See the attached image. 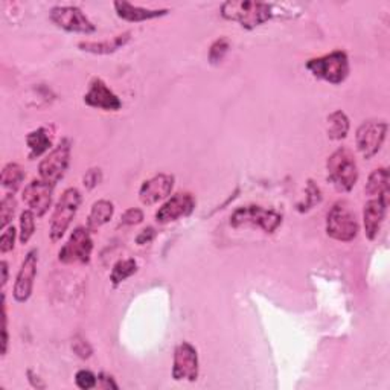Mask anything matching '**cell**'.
Returning a JSON list of instances; mask_svg holds the SVG:
<instances>
[{"mask_svg": "<svg viewBox=\"0 0 390 390\" xmlns=\"http://www.w3.org/2000/svg\"><path fill=\"white\" fill-rule=\"evenodd\" d=\"M223 19L237 22L244 29H255L273 17V6L251 0H227L219 6Z\"/></svg>", "mask_w": 390, "mask_h": 390, "instance_id": "6da1fadb", "label": "cell"}, {"mask_svg": "<svg viewBox=\"0 0 390 390\" xmlns=\"http://www.w3.org/2000/svg\"><path fill=\"white\" fill-rule=\"evenodd\" d=\"M327 169L328 180L340 192H349L359 180V168H357L355 156L346 146H341L331 154L327 160Z\"/></svg>", "mask_w": 390, "mask_h": 390, "instance_id": "7a4b0ae2", "label": "cell"}, {"mask_svg": "<svg viewBox=\"0 0 390 390\" xmlns=\"http://www.w3.org/2000/svg\"><path fill=\"white\" fill-rule=\"evenodd\" d=\"M306 69L313 77L327 81L329 84H341L349 75V58L346 52L334 51L306 63Z\"/></svg>", "mask_w": 390, "mask_h": 390, "instance_id": "3957f363", "label": "cell"}, {"mask_svg": "<svg viewBox=\"0 0 390 390\" xmlns=\"http://www.w3.org/2000/svg\"><path fill=\"white\" fill-rule=\"evenodd\" d=\"M327 233L341 242L352 241L359 233V221L346 201H337L327 215Z\"/></svg>", "mask_w": 390, "mask_h": 390, "instance_id": "277c9868", "label": "cell"}, {"mask_svg": "<svg viewBox=\"0 0 390 390\" xmlns=\"http://www.w3.org/2000/svg\"><path fill=\"white\" fill-rule=\"evenodd\" d=\"M79 205H81V192L77 188H69L61 194V197L54 209L51 229H49V235H51L52 241L56 242L64 237V233L68 232L72 219L75 218L78 212Z\"/></svg>", "mask_w": 390, "mask_h": 390, "instance_id": "5b68a950", "label": "cell"}, {"mask_svg": "<svg viewBox=\"0 0 390 390\" xmlns=\"http://www.w3.org/2000/svg\"><path fill=\"white\" fill-rule=\"evenodd\" d=\"M231 224L233 227L251 224L261 227L265 233H273L282 224V215L273 209H264L263 206L250 205L235 210L231 217Z\"/></svg>", "mask_w": 390, "mask_h": 390, "instance_id": "8992f818", "label": "cell"}, {"mask_svg": "<svg viewBox=\"0 0 390 390\" xmlns=\"http://www.w3.org/2000/svg\"><path fill=\"white\" fill-rule=\"evenodd\" d=\"M88 227H77L61 247L58 259L64 264H88L93 251V240Z\"/></svg>", "mask_w": 390, "mask_h": 390, "instance_id": "52a82bcc", "label": "cell"}, {"mask_svg": "<svg viewBox=\"0 0 390 390\" xmlns=\"http://www.w3.org/2000/svg\"><path fill=\"white\" fill-rule=\"evenodd\" d=\"M72 142L69 139H63L47 156L40 162L38 174L43 180L56 185L66 174L70 164Z\"/></svg>", "mask_w": 390, "mask_h": 390, "instance_id": "ba28073f", "label": "cell"}, {"mask_svg": "<svg viewBox=\"0 0 390 390\" xmlns=\"http://www.w3.org/2000/svg\"><path fill=\"white\" fill-rule=\"evenodd\" d=\"M387 122L384 120H368L357 130L355 142L357 148L364 159H372L383 146L387 136Z\"/></svg>", "mask_w": 390, "mask_h": 390, "instance_id": "9c48e42d", "label": "cell"}, {"mask_svg": "<svg viewBox=\"0 0 390 390\" xmlns=\"http://www.w3.org/2000/svg\"><path fill=\"white\" fill-rule=\"evenodd\" d=\"M49 17L56 26L77 34H93L96 31L95 24L87 19V15L78 6H54Z\"/></svg>", "mask_w": 390, "mask_h": 390, "instance_id": "30bf717a", "label": "cell"}, {"mask_svg": "<svg viewBox=\"0 0 390 390\" xmlns=\"http://www.w3.org/2000/svg\"><path fill=\"white\" fill-rule=\"evenodd\" d=\"M200 372L198 352L188 341L176 346L174 363H173V378L176 381H197Z\"/></svg>", "mask_w": 390, "mask_h": 390, "instance_id": "8fae6325", "label": "cell"}, {"mask_svg": "<svg viewBox=\"0 0 390 390\" xmlns=\"http://www.w3.org/2000/svg\"><path fill=\"white\" fill-rule=\"evenodd\" d=\"M54 189L55 185L43 180V178H38V180L36 178V180H32L24 188L22 198L29 206L32 212L36 214V217L42 218L47 212L49 208H51Z\"/></svg>", "mask_w": 390, "mask_h": 390, "instance_id": "7c38bea8", "label": "cell"}, {"mask_svg": "<svg viewBox=\"0 0 390 390\" xmlns=\"http://www.w3.org/2000/svg\"><path fill=\"white\" fill-rule=\"evenodd\" d=\"M195 209V198L189 192H178L173 195L164 206L156 212V219L160 224L177 221L178 218L188 217Z\"/></svg>", "mask_w": 390, "mask_h": 390, "instance_id": "4fadbf2b", "label": "cell"}, {"mask_svg": "<svg viewBox=\"0 0 390 390\" xmlns=\"http://www.w3.org/2000/svg\"><path fill=\"white\" fill-rule=\"evenodd\" d=\"M37 263H38V251L34 249L24 258V261L20 267L15 278V286H14V299L17 302L23 304L31 297L32 288H34V281L37 276Z\"/></svg>", "mask_w": 390, "mask_h": 390, "instance_id": "5bb4252c", "label": "cell"}, {"mask_svg": "<svg viewBox=\"0 0 390 390\" xmlns=\"http://www.w3.org/2000/svg\"><path fill=\"white\" fill-rule=\"evenodd\" d=\"M84 102L88 107L105 111H118L122 109V101L118 95L113 93L111 88L101 78H95L92 81L88 92L84 95Z\"/></svg>", "mask_w": 390, "mask_h": 390, "instance_id": "9a60e30c", "label": "cell"}, {"mask_svg": "<svg viewBox=\"0 0 390 390\" xmlns=\"http://www.w3.org/2000/svg\"><path fill=\"white\" fill-rule=\"evenodd\" d=\"M389 205V195H381L366 203L363 210V223L366 238L373 241L378 237L381 224L384 221L386 210Z\"/></svg>", "mask_w": 390, "mask_h": 390, "instance_id": "2e32d148", "label": "cell"}, {"mask_svg": "<svg viewBox=\"0 0 390 390\" xmlns=\"http://www.w3.org/2000/svg\"><path fill=\"white\" fill-rule=\"evenodd\" d=\"M174 188V176L157 174L145 180L139 189V198L146 206L156 205L160 200L166 198Z\"/></svg>", "mask_w": 390, "mask_h": 390, "instance_id": "e0dca14e", "label": "cell"}, {"mask_svg": "<svg viewBox=\"0 0 390 390\" xmlns=\"http://www.w3.org/2000/svg\"><path fill=\"white\" fill-rule=\"evenodd\" d=\"M113 6H115L119 19L132 23L165 17V15L169 14V10H148V8L132 5L130 2H125V0H122V2H115Z\"/></svg>", "mask_w": 390, "mask_h": 390, "instance_id": "ac0fdd59", "label": "cell"}, {"mask_svg": "<svg viewBox=\"0 0 390 390\" xmlns=\"http://www.w3.org/2000/svg\"><path fill=\"white\" fill-rule=\"evenodd\" d=\"M130 40H132V32H124V34H119L111 40H104V42H81L78 43V47L79 51L88 54L109 55L124 47Z\"/></svg>", "mask_w": 390, "mask_h": 390, "instance_id": "d6986e66", "label": "cell"}, {"mask_svg": "<svg viewBox=\"0 0 390 390\" xmlns=\"http://www.w3.org/2000/svg\"><path fill=\"white\" fill-rule=\"evenodd\" d=\"M26 145L29 148V160H36L52 148V139L51 136H49L47 130L40 127L26 136Z\"/></svg>", "mask_w": 390, "mask_h": 390, "instance_id": "ffe728a7", "label": "cell"}, {"mask_svg": "<svg viewBox=\"0 0 390 390\" xmlns=\"http://www.w3.org/2000/svg\"><path fill=\"white\" fill-rule=\"evenodd\" d=\"M113 214H115V208H113V203L109 200H100L93 203L91 214H88L87 219V227L91 231H98L104 224H107Z\"/></svg>", "mask_w": 390, "mask_h": 390, "instance_id": "44dd1931", "label": "cell"}, {"mask_svg": "<svg viewBox=\"0 0 390 390\" xmlns=\"http://www.w3.org/2000/svg\"><path fill=\"white\" fill-rule=\"evenodd\" d=\"M364 192L369 197H381V195L390 194L389 186V169L387 168H378L373 171L369 176L368 183L364 186Z\"/></svg>", "mask_w": 390, "mask_h": 390, "instance_id": "7402d4cb", "label": "cell"}, {"mask_svg": "<svg viewBox=\"0 0 390 390\" xmlns=\"http://www.w3.org/2000/svg\"><path fill=\"white\" fill-rule=\"evenodd\" d=\"M328 137L331 141L345 139L349 133V118L345 111L336 110L328 116Z\"/></svg>", "mask_w": 390, "mask_h": 390, "instance_id": "603a6c76", "label": "cell"}, {"mask_svg": "<svg viewBox=\"0 0 390 390\" xmlns=\"http://www.w3.org/2000/svg\"><path fill=\"white\" fill-rule=\"evenodd\" d=\"M24 180V171L19 164H8L2 169V176H0V182L2 186L10 191V194L17 192Z\"/></svg>", "mask_w": 390, "mask_h": 390, "instance_id": "cb8c5ba5", "label": "cell"}, {"mask_svg": "<svg viewBox=\"0 0 390 390\" xmlns=\"http://www.w3.org/2000/svg\"><path fill=\"white\" fill-rule=\"evenodd\" d=\"M137 272V263L134 259H120L115 264L110 274V281L115 287H118L119 283L124 282L125 279L132 278V276Z\"/></svg>", "mask_w": 390, "mask_h": 390, "instance_id": "d4e9b609", "label": "cell"}, {"mask_svg": "<svg viewBox=\"0 0 390 390\" xmlns=\"http://www.w3.org/2000/svg\"><path fill=\"white\" fill-rule=\"evenodd\" d=\"M15 209H17V201H15L14 194H6L0 201V229L5 231L11 224Z\"/></svg>", "mask_w": 390, "mask_h": 390, "instance_id": "484cf974", "label": "cell"}, {"mask_svg": "<svg viewBox=\"0 0 390 390\" xmlns=\"http://www.w3.org/2000/svg\"><path fill=\"white\" fill-rule=\"evenodd\" d=\"M36 232V214L31 209L23 210L20 215V242L26 244Z\"/></svg>", "mask_w": 390, "mask_h": 390, "instance_id": "4316f807", "label": "cell"}, {"mask_svg": "<svg viewBox=\"0 0 390 390\" xmlns=\"http://www.w3.org/2000/svg\"><path fill=\"white\" fill-rule=\"evenodd\" d=\"M229 47H231V45L227 38L215 40L212 46H210V49H209V63L214 64V66L221 63L224 60V56L227 55V52H229Z\"/></svg>", "mask_w": 390, "mask_h": 390, "instance_id": "83f0119b", "label": "cell"}, {"mask_svg": "<svg viewBox=\"0 0 390 390\" xmlns=\"http://www.w3.org/2000/svg\"><path fill=\"white\" fill-rule=\"evenodd\" d=\"M322 200V194L319 186H315L313 180L308 182V189H306V201L304 205H299V212H305V210H310L313 206L319 205Z\"/></svg>", "mask_w": 390, "mask_h": 390, "instance_id": "f1b7e54d", "label": "cell"}, {"mask_svg": "<svg viewBox=\"0 0 390 390\" xmlns=\"http://www.w3.org/2000/svg\"><path fill=\"white\" fill-rule=\"evenodd\" d=\"M75 383L79 389L83 390H88V389H93L98 384V377L95 373H92L91 370H86V369H81L77 372L75 375Z\"/></svg>", "mask_w": 390, "mask_h": 390, "instance_id": "f546056e", "label": "cell"}, {"mask_svg": "<svg viewBox=\"0 0 390 390\" xmlns=\"http://www.w3.org/2000/svg\"><path fill=\"white\" fill-rule=\"evenodd\" d=\"M72 349H73V352H75L79 359H83V360L88 359V357H92V354H93L92 346L88 345V341L81 336H77L75 338H73Z\"/></svg>", "mask_w": 390, "mask_h": 390, "instance_id": "4dcf8cb0", "label": "cell"}, {"mask_svg": "<svg viewBox=\"0 0 390 390\" xmlns=\"http://www.w3.org/2000/svg\"><path fill=\"white\" fill-rule=\"evenodd\" d=\"M142 221H143V212L137 208L125 210L120 217V226H136V224H141Z\"/></svg>", "mask_w": 390, "mask_h": 390, "instance_id": "1f68e13d", "label": "cell"}, {"mask_svg": "<svg viewBox=\"0 0 390 390\" xmlns=\"http://www.w3.org/2000/svg\"><path fill=\"white\" fill-rule=\"evenodd\" d=\"M15 235H17V232H15L14 226H8L5 232L2 233V237H0V251H2V254H8V251L14 249Z\"/></svg>", "mask_w": 390, "mask_h": 390, "instance_id": "d6a6232c", "label": "cell"}, {"mask_svg": "<svg viewBox=\"0 0 390 390\" xmlns=\"http://www.w3.org/2000/svg\"><path fill=\"white\" fill-rule=\"evenodd\" d=\"M102 180V173H101V169L100 168H93V169H88L84 178H83V182H84V186L87 189H93L96 188L98 185L101 183Z\"/></svg>", "mask_w": 390, "mask_h": 390, "instance_id": "836d02e7", "label": "cell"}, {"mask_svg": "<svg viewBox=\"0 0 390 390\" xmlns=\"http://www.w3.org/2000/svg\"><path fill=\"white\" fill-rule=\"evenodd\" d=\"M6 351H8V314H6L5 295H2V355H6Z\"/></svg>", "mask_w": 390, "mask_h": 390, "instance_id": "e575fe53", "label": "cell"}, {"mask_svg": "<svg viewBox=\"0 0 390 390\" xmlns=\"http://www.w3.org/2000/svg\"><path fill=\"white\" fill-rule=\"evenodd\" d=\"M154 238H156V229H154V227H146V229H143L136 237V244H139V246H145V244H150Z\"/></svg>", "mask_w": 390, "mask_h": 390, "instance_id": "d590c367", "label": "cell"}, {"mask_svg": "<svg viewBox=\"0 0 390 390\" xmlns=\"http://www.w3.org/2000/svg\"><path fill=\"white\" fill-rule=\"evenodd\" d=\"M26 373H28V380H29V383H31L32 387H34V389H46L45 381L40 378L38 375H36V373L32 372L31 369Z\"/></svg>", "mask_w": 390, "mask_h": 390, "instance_id": "8d00e7d4", "label": "cell"}, {"mask_svg": "<svg viewBox=\"0 0 390 390\" xmlns=\"http://www.w3.org/2000/svg\"><path fill=\"white\" fill-rule=\"evenodd\" d=\"M98 381H100L101 387L104 389H118L115 380H113L110 375H107V373H101V375L98 377Z\"/></svg>", "mask_w": 390, "mask_h": 390, "instance_id": "74e56055", "label": "cell"}, {"mask_svg": "<svg viewBox=\"0 0 390 390\" xmlns=\"http://www.w3.org/2000/svg\"><path fill=\"white\" fill-rule=\"evenodd\" d=\"M2 287L6 286V282H8V263L6 261H2Z\"/></svg>", "mask_w": 390, "mask_h": 390, "instance_id": "f35d334b", "label": "cell"}]
</instances>
